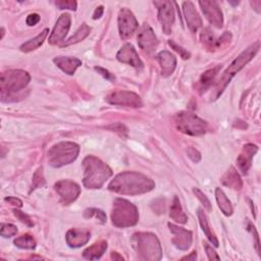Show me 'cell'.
Instances as JSON below:
<instances>
[{
  "instance_id": "30",
  "label": "cell",
  "mask_w": 261,
  "mask_h": 261,
  "mask_svg": "<svg viewBox=\"0 0 261 261\" xmlns=\"http://www.w3.org/2000/svg\"><path fill=\"white\" fill-rule=\"evenodd\" d=\"M215 198L217 201V204H219L221 210L223 211V213L227 216H230L233 214V206L231 204V201L228 199L227 195L224 193V191L220 188H216L215 190Z\"/></svg>"
},
{
  "instance_id": "45",
  "label": "cell",
  "mask_w": 261,
  "mask_h": 261,
  "mask_svg": "<svg viewBox=\"0 0 261 261\" xmlns=\"http://www.w3.org/2000/svg\"><path fill=\"white\" fill-rule=\"evenodd\" d=\"M6 201L9 202L12 205H15V206H18V207H22L23 206L22 200H20L17 197H8V198H6Z\"/></svg>"
},
{
  "instance_id": "13",
  "label": "cell",
  "mask_w": 261,
  "mask_h": 261,
  "mask_svg": "<svg viewBox=\"0 0 261 261\" xmlns=\"http://www.w3.org/2000/svg\"><path fill=\"white\" fill-rule=\"evenodd\" d=\"M138 44L140 48L147 54L154 52L158 45V40L148 24H145L138 34Z\"/></svg>"
},
{
  "instance_id": "46",
  "label": "cell",
  "mask_w": 261,
  "mask_h": 261,
  "mask_svg": "<svg viewBox=\"0 0 261 261\" xmlns=\"http://www.w3.org/2000/svg\"><path fill=\"white\" fill-rule=\"evenodd\" d=\"M102 14H103V7L97 8L96 11H95V13H94V15H93V19H94V20H97V19L101 18Z\"/></svg>"
},
{
  "instance_id": "44",
  "label": "cell",
  "mask_w": 261,
  "mask_h": 261,
  "mask_svg": "<svg viewBox=\"0 0 261 261\" xmlns=\"http://www.w3.org/2000/svg\"><path fill=\"white\" fill-rule=\"evenodd\" d=\"M95 71H97L99 74H101L106 80H108V81H114V77L108 72V71H106V70H104V69H101V68H95Z\"/></svg>"
},
{
  "instance_id": "8",
  "label": "cell",
  "mask_w": 261,
  "mask_h": 261,
  "mask_svg": "<svg viewBox=\"0 0 261 261\" xmlns=\"http://www.w3.org/2000/svg\"><path fill=\"white\" fill-rule=\"evenodd\" d=\"M176 124L182 133L190 136H201L207 130V122L205 120L187 111L176 115Z\"/></svg>"
},
{
  "instance_id": "36",
  "label": "cell",
  "mask_w": 261,
  "mask_h": 261,
  "mask_svg": "<svg viewBox=\"0 0 261 261\" xmlns=\"http://www.w3.org/2000/svg\"><path fill=\"white\" fill-rule=\"evenodd\" d=\"M168 44H169V46H170L173 50H176V51L182 56V58L188 59V58L190 57V53H189L186 49H184L182 46H179V45L177 44V43H175L173 41L169 40V41H168Z\"/></svg>"
},
{
  "instance_id": "39",
  "label": "cell",
  "mask_w": 261,
  "mask_h": 261,
  "mask_svg": "<svg viewBox=\"0 0 261 261\" xmlns=\"http://www.w3.org/2000/svg\"><path fill=\"white\" fill-rule=\"evenodd\" d=\"M55 6L59 10H71V11L77 10V3L76 2H56Z\"/></svg>"
},
{
  "instance_id": "16",
  "label": "cell",
  "mask_w": 261,
  "mask_h": 261,
  "mask_svg": "<svg viewBox=\"0 0 261 261\" xmlns=\"http://www.w3.org/2000/svg\"><path fill=\"white\" fill-rule=\"evenodd\" d=\"M116 57L120 62L132 66L133 68L137 69L138 71H141L143 69V62L140 59L136 49L134 48V46L132 44H128V43L121 47V49L118 51Z\"/></svg>"
},
{
  "instance_id": "18",
  "label": "cell",
  "mask_w": 261,
  "mask_h": 261,
  "mask_svg": "<svg viewBox=\"0 0 261 261\" xmlns=\"http://www.w3.org/2000/svg\"><path fill=\"white\" fill-rule=\"evenodd\" d=\"M201 41L204 44V46L209 50H215L217 48L222 47L224 44H227L228 42L231 41L232 36L229 32H226L220 39H215L212 32L209 29H204L201 33Z\"/></svg>"
},
{
  "instance_id": "48",
  "label": "cell",
  "mask_w": 261,
  "mask_h": 261,
  "mask_svg": "<svg viewBox=\"0 0 261 261\" xmlns=\"http://www.w3.org/2000/svg\"><path fill=\"white\" fill-rule=\"evenodd\" d=\"M111 258H112V259H119V260H122V259H123L121 256H118L117 253H115V252H112V253H111Z\"/></svg>"
},
{
  "instance_id": "33",
  "label": "cell",
  "mask_w": 261,
  "mask_h": 261,
  "mask_svg": "<svg viewBox=\"0 0 261 261\" xmlns=\"http://www.w3.org/2000/svg\"><path fill=\"white\" fill-rule=\"evenodd\" d=\"M85 217L87 219H90V217H96L97 220H99L102 224H104L106 222V214L100 210V209H96V208H89L85 211Z\"/></svg>"
},
{
  "instance_id": "40",
  "label": "cell",
  "mask_w": 261,
  "mask_h": 261,
  "mask_svg": "<svg viewBox=\"0 0 261 261\" xmlns=\"http://www.w3.org/2000/svg\"><path fill=\"white\" fill-rule=\"evenodd\" d=\"M204 246H205L206 254H207L209 260H220L221 259V257L216 254V252L212 249V247H210L208 244H204Z\"/></svg>"
},
{
  "instance_id": "29",
  "label": "cell",
  "mask_w": 261,
  "mask_h": 261,
  "mask_svg": "<svg viewBox=\"0 0 261 261\" xmlns=\"http://www.w3.org/2000/svg\"><path fill=\"white\" fill-rule=\"evenodd\" d=\"M48 32H49V30L45 29L42 33H40L37 37H35V38L29 40L28 42L24 43V44L21 46V50L23 52H30V51H33V50L37 49L38 47H40L43 44V42H44L45 38L47 37Z\"/></svg>"
},
{
  "instance_id": "15",
  "label": "cell",
  "mask_w": 261,
  "mask_h": 261,
  "mask_svg": "<svg viewBox=\"0 0 261 261\" xmlns=\"http://www.w3.org/2000/svg\"><path fill=\"white\" fill-rule=\"evenodd\" d=\"M168 228L170 232L173 234V236H175L171 240L172 244L180 250H188L192 245L193 241L192 232L172 224H168Z\"/></svg>"
},
{
  "instance_id": "9",
  "label": "cell",
  "mask_w": 261,
  "mask_h": 261,
  "mask_svg": "<svg viewBox=\"0 0 261 261\" xmlns=\"http://www.w3.org/2000/svg\"><path fill=\"white\" fill-rule=\"evenodd\" d=\"M138 22L134 14L127 9L120 10L118 14V30L122 39H127L138 29Z\"/></svg>"
},
{
  "instance_id": "10",
  "label": "cell",
  "mask_w": 261,
  "mask_h": 261,
  "mask_svg": "<svg viewBox=\"0 0 261 261\" xmlns=\"http://www.w3.org/2000/svg\"><path fill=\"white\" fill-rule=\"evenodd\" d=\"M154 6L158 8V20L161 23L163 32L168 35L175 23V11L170 2H154Z\"/></svg>"
},
{
  "instance_id": "41",
  "label": "cell",
  "mask_w": 261,
  "mask_h": 261,
  "mask_svg": "<svg viewBox=\"0 0 261 261\" xmlns=\"http://www.w3.org/2000/svg\"><path fill=\"white\" fill-rule=\"evenodd\" d=\"M27 25L28 26H36L39 22H40V16L38 14H32L30 16H28L27 18Z\"/></svg>"
},
{
  "instance_id": "23",
  "label": "cell",
  "mask_w": 261,
  "mask_h": 261,
  "mask_svg": "<svg viewBox=\"0 0 261 261\" xmlns=\"http://www.w3.org/2000/svg\"><path fill=\"white\" fill-rule=\"evenodd\" d=\"M54 63L66 74L74 75L76 70L82 66V61L76 57L70 56H58L53 59Z\"/></svg>"
},
{
  "instance_id": "43",
  "label": "cell",
  "mask_w": 261,
  "mask_h": 261,
  "mask_svg": "<svg viewBox=\"0 0 261 261\" xmlns=\"http://www.w3.org/2000/svg\"><path fill=\"white\" fill-rule=\"evenodd\" d=\"M188 155H189V157H190L194 162H199L200 159H201L200 153H199L196 149H194V148L188 149Z\"/></svg>"
},
{
  "instance_id": "14",
  "label": "cell",
  "mask_w": 261,
  "mask_h": 261,
  "mask_svg": "<svg viewBox=\"0 0 261 261\" xmlns=\"http://www.w3.org/2000/svg\"><path fill=\"white\" fill-rule=\"evenodd\" d=\"M199 5L206 19L209 21V23L212 26L216 28L223 27L224 18L219 5H217L215 2H199Z\"/></svg>"
},
{
  "instance_id": "35",
  "label": "cell",
  "mask_w": 261,
  "mask_h": 261,
  "mask_svg": "<svg viewBox=\"0 0 261 261\" xmlns=\"http://www.w3.org/2000/svg\"><path fill=\"white\" fill-rule=\"evenodd\" d=\"M17 233H18V229L16 226H14L12 224H3L2 225V232H0V234H2L3 237L10 238V237L17 235Z\"/></svg>"
},
{
  "instance_id": "42",
  "label": "cell",
  "mask_w": 261,
  "mask_h": 261,
  "mask_svg": "<svg viewBox=\"0 0 261 261\" xmlns=\"http://www.w3.org/2000/svg\"><path fill=\"white\" fill-rule=\"evenodd\" d=\"M248 228H249V230L254 234V238H255V240H256V250H257V252H258V254L260 255V243H259V237H258V233H257V231H256V229H255V227L251 224V223H248Z\"/></svg>"
},
{
  "instance_id": "3",
  "label": "cell",
  "mask_w": 261,
  "mask_h": 261,
  "mask_svg": "<svg viewBox=\"0 0 261 261\" xmlns=\"http://www.w3.org/2000/svg\"><path fill=\"white\" fill-rule=\"evenodd\" d=\"M260 47L259 42L254 43L253 45L248 47L245 51H243L232 63L231 66L227 69V71L224 73L223 77L220 79V81L216 83L215 90H214V95L213 99L219 98L224 91L226 90L227 86L230 84L232 79L235 77L237 73H239L249 61L252 60V58L256 55Z\"/></svg>"
},
{
  "instance_id": "37",
  "label": "cell",
  "mask_w": 261,
  "mask_h": 261,
  "mask_svg": "<svg viewBox=\"0 0 261 261\" xmlns=\"http://www.w3.org/2000/svg\"><path fill=\"white\" fill-rule=\"evenodd\" d=\"M193 192L194 194L196 195V197L201 201V203L204 205V207L208 210V211H211V204H210V201L208 200V198L203 194V192H201L199 189L195 188L193 189Z\"/></svg>"
},
{
  "instance_id": "38",
  "label": "cell",
  "mask_w": 261,
  "mask_h": 261,
  "mask_svg": "<svg viewBox=\"0 0 261 261\" xmlns=\"http://www.w3.org/2000/svg\"><path fill=\"white\" fill-rule=\"evenodd\" d=\"M14 212H15V215L18 217V219H19L22 223L26 224V225L29 226V227H33V226H34V223H33V221L30 219L29 215H27V214H25L24 212H22V211H20V210H17V209H16Z\"/></svg>"
},
{
  "instance_id": "19",
  "label": "cell",
  "mask_w": 261,
  "mask_h": 261,
  "mask_svg": "<svg viewBox=\"0 0 261 261\" xmlns=\"http://www.w3.org/2000/svg\"><path fill=\"white\" fill-rule=\"evenodd\" d=\"M183 12H184V16H185L189 29L193 33H196L198 31V29L201 28V26H202V20H201L199 14L197 13V11L195 10V7L190 2L184 3Z\"/></svg>"
},
{
  "instance_id": "26",
  "label": "cell",
  "mask_w": 261,
  "mask_h": 261,
  "mask_svg": "<svg viewBox=\"0 0 261 261\" xmlns=\"http://www.w3.org/2000/svg\"><path fill=\"white\" fill-rule=\"evenodd\" d=\"M222 182L225 186L235 189V190H240L243 186V183L239 176V173L237 172V170L234 167H231L226 172V175L222 179Z\"/></svg>"
},
{
  "instance_id": "24",
  "label": "cell",
  "mask_w": 261,
  "mask_h": 261,
  "mask_svg": "<svg viewBox=\"0 0 261 261\" xmlns=\"http://www.w3.org/2000/svg\"><path fill=\"white\" fill-rule=\"evenodd\" d=\"M221 69H222L221 66H217V67H215V68H213L211 70H208L207 72H205L201 76V78H200V80L198 82V86H197L200 93H203L208 88H210L213 81H214V79H215V77L217 76V74H219Z\"/></svg>"
},
{
  "instance_id": "4",
  "label": "cell",
  "mask_w": 261,
  "mask_h": 261,
  "mask_svg": "<svg viewBox=\"0 0 261 261\" xmlns=\"http://www.w3.org/2000/svg\"><path fill=\"white\" fill-rule=\"evenodd\" d=\"M111 221L117 228L133 227L139 221L138 209L127 200L117 198L113 202Z\"/></svg>"
},
{
  "instance_id": "21",
  "label": "cell",
  "mask_w": 261,
  "mask_h": 261,
  "mask_svg": "<svg viewBox=\"0 0 261 261\" xmlns=\"http://www.w3.org/2000/svg\"><path fill=\"white\" fill-rule=\"evenodd\" d=\"M156 59L160 64L161 74L163 77H169L175 71L177 66V58L170 52L166 50L161 51L156 55Z\"/></svg>"
},
{
  "instance_id": "32",
  "label": "cell",
  "mask_w": 261,
  "mask_h": 261,
  "mask_svg": "<svg viewBox=\"0 0 261 261\" xmlns=\"http://www.w3.org/2000/svg\"><path fill=\"white\" fill-rule=\"evenodd\" d=\"M15 244L17 247L22 249H30L33 250L36 247V241L31 235H24L15 240Z\"/></svg>"
},
{
  "instance_id": "5",
  "label": "cell",
  "mask_w": 261,
  "mask_h": 261,
  "mask_svg": "<svg viewBox=\"0 0 261 261\" xmlns=\"http://www.w3.org/2000/svg\"><path fill=\"white\" fill-rule=\"evenodd\" d=\"M135 249L142 260L157 261L162 257V249L157 237L151 233H138L133 236Z\"/></svg>"
},
{
  "instance_id": "47",
  "label": "cell",
  "mask_w": 261,
  "mask_h": 261,
  "mask_svg": "<svg viewBox=\"0 0 261 261\" xmlns=\"http://www.w3.org/2000/svg\"><path fill=\"white\" fill-rule=\"evenodd\" d=\"M196 256H197V254H196V252L194 251V252H192V254H191L190 256L184 257L183 260H185V259H188V260H195V259H196Z\"/></svg>"
},
{
  "instance_id": "28",
  "label": "cell",
  "mask_w": 261,
  "mask_h": 261,
  "mask_svg": "<svg viewBox=\"0 0 261 261\" xmlns=\"http://www.w3.org/2000/svg\"><path fill=\"white\" fill-rule=\"evenodd\" d=\"M197 214H198L200 226H201L203 232L205 233L206 237L209 239V241L212 243V245H214L215 247H219V241H217V238H216L215 234L212 232V230L209 227L208 220H207V216H206L205 212L202 209H198Z\"/></svg>"
},
{
  "instance_id": "27",
  "label": "cell",
  "mask_w": 261,
  "mask_h": 261,
  "mask_svg": "<svg viewBox=\"0 0 261 261\" xmlns=\"http://www.w3.org/2000/svg\"><path fill=\"white\" fill-rule=\"evenodd\" d=\"M170 219H172L175 222L179 224H186L188 221V217L186 213L184 212L181 202L178 197L173 198V202L170 206V213H169Z\"/></svg>"
},
{
  "instance_id": "1",
  "label": "cell",
  "mask_w": 261,
  "mask_h": 261,
  "mask_svg": "<svg viewBox=\"0 0 261 261\" xmlns=\"http://www.w3.org/2000/svg\"><path fill=\"white\" fill-rule=\"evenodd\" d=\"M154 182L143 173L136 171H124L117 175L108 186L114 193L122 195H140L154 189Z\"/></svg>"
},
{
  "instance_id": "20",
  "label": "cell",
  "mask_w": 261,
  "mask_h": 261,
  "mask_svg": "<svg viewBox=\"0 0 261 261\" xmlns=\"http://www.w3.org/2000/svg\"><path fill=\"white\" fill-rule=\"evenodd\" d=\"M90 232L82 229L70 230L67 234V243L72 248H79L90 240Z\"/></svg>"
},
{
  "instance_id": "7",
  "label": "cell",
  "mask_w": 261,
  "mask_h": 261,
  "mask_svg": "<svg viewBox=\"0 0 261 261\" xmlns=\"http://www.w3.org/2000/svg\"><path fill=\"white\" fill-rule=\"evenodd\" d=\"M80 147L74 142H60L48 151V161L53 167H61L75 161L79 155Z\"/></svg>"
},
{
  "instance_id": "25",
  "label": "cell",
  "mask_w": 261,
  "mask_h": 261,
  "mask_svg": "<svg viewBox=\"0 0 261 261\" xmlns=\"http://www.w3.org/2000/svg\"><path fill=\"white\" fill-rule=\"evenodd\" d=\"M106 249H107V243L105 241H100L93 244L89 248H87L84 251L83 256L84 258L88 260H96V259H99L104 254Z\"/></svg>"
},
{
  "instance_id": "12",
  "label": "cell",
  "mask_w": 261,
  "mask_h": 261,
  "mask_svg": "<svg viewBox=\"0 0 261 261\" xmlns=\"http://www.w3.org/2000/svg\"><path fill=\"white\" fill-rule=\"evenodd\" d=\"M107 101L110 104L129 106V107H141L143 105L139 95L134 92L128 91H116L107 96Z\"/></svg>"
},
{
  "instance_id": "11",
  "label": "cell",
  "mask_w": 261,
  "mask_h": 261,
  "mask_svg": "<svg viewBox=\"0 0 261 261\" xmlns=\"http://www.w3.org/2000/svg\"><path fill=\"white\" fill-rule=\"evenodd\" d=\"M54 188L57 194L59 195L60 200L66 205H69L72 202H74L81 193L80 186L77 183L69 180L57 182Z\"/></svg>"
},
{
  "instance_id": "34",
  "label": "cell",
  "mask_w": 261,
  "mask_h": 261,
  "mask_svg": "<svg viewBox=\"0 0 261 261\" xmlns=\"http://www.w3.org/2000/svg\"><path fill=\"white\" fill-rule=\"evenodd\" d=\"M44 184H45V180H44V176H43V167H39L34 173L32 190L44 186Z\"/></svg>"
},
{
  "instance_id": "17",
  "label": "cell",
  "mask_w": 261,
  "mask_h": 261,
  "mask_svg": "<svg viewBox=\"0 0 261 261\" xmlns=\"http://www.w3.org/2000/svg\"><path fill=\"white\" fill-rule=\"evenodd\" d=\"M71 16L68 14L61 15L59 19L57 20L55 27L49 37V43L52 45L57 44V43L61 42L67 34L69 33V30L71 28Z\"/></svg>"
},
{
  "instance_id": "31",
  "label": "cell",
  "mask_w": 261,
  "mask_h": 261,
  "mask_svg": "<svg viewBox=\"0 0 261 261\" xmlns=\"http://www.w3.org/2000/svg\"><path fill=\"white\" fill-rule=\"evenodd\" d=\"M90 32H91V28L87 24H83L75 33V35H73L69 40H67L63 43V46H70L72 44H75V43H78L84 40L86 37L89 36Z\"/></svg>"
},
{
  "instance_id": "22",
  "label": "cell",
  "mask_w": 261,
  "mask_h": 261,
  "mask_svg": "<svg viewBox=\"0 0 261 261\" xmlns=\"http://www.w3.org/2000/svg\"><path fill=\"white\" fill-rule=\"evenodd\" d=\"M257 151H258V148L256 145L247 144L244 146L243 151L241 152V154L239 155V157L237 159L238 165H239L240 169L243 171V173H247L248 169L251 166L252 158L254 157V155L256 154Z\"/></svg>"
},
{
  "instance_id": "2",
  "label": "cell",
  "mask_w": 261,
  "mask_h": 261,
  "mask_svg": "<svg viewBox=\"0 0 261 261\" xmlns=\"http://www.w3.org/2000/svg\"><path fill=\"white\" fill-rule=\"evenodd\" d=\"M83 165L85 168L83 183L87 189H100L112 176L111 168L93 155L87 156Z\"/></svg>"
},
{
  "instance_id": "6",
  "label": "cell",
  "mask_w": 261,
  "mask_h": 261,
  "mask_svg": "<svg viewBox=\"0 0 261 261\" xmlns=\"http://www.w3.org/2000/svg\"><path fill=\"white\" fill-rule=\"evenodd\" d=\"M31 80L30 75L22 70H12L2 75L0 79V88H2L3 99L11 97L17 92L25 89Z\"/></svg>"
}]
</instances>
